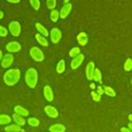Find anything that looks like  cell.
<instances>
[{
  "mask_svg": "<svg viewBox=\"0 0 132 132\" xmlns=\"http://www.w3.org/2000/svg\"><path fill=\"white\" fill-rule=\"evenodd\" d=\"M21 78V70L18 68H10L3 74V81L6 86L12 87L19 82Z\"/></svg>",
  "mask_w": 132,
  "mask_h": 132,
  "instance_id": "6da1fadb",
  "label": "cell"
},
{
  "mask_svg": "<svg viewBox=\"0 0 132 132\" xmlns=\"http://www.w3.org/2000/svg\"><path fill=\"white\" fill-rule=\"evenodd\" d=\"M37 81H38V73L36 69L32 67L27 69L25 73V82L27 84V86L31 89H34L37 85Z\"/></svg>",
  "mask_w": 132,
  "mask_h": 132,
  "instance_id": "7a4b0ae2",
  "label": "cell"
},
{
  "mask_svg": "<svg viewBox=\"0 0 132 132\" xmlns=\"http://www.w3.org/2000/svg\"><path fill=\"white\" fill-rule=\"evenodd\" d=\"M29 54H30V57L35 62H42L44 60V54L38 46H32L29 51Z\"/></svg>",
  "mask_w": 132,
  "mask_h": 132,
  "instance_id": "3957f363",
  "label": "cell"
},
{
  "mask_svg": "<svg viewBox=\"0 0 132 132\" xmlns=\"http://www.w3.org/2000/svg\"><path fill=\"white\" fill-rule=\"evenodd\" d=\"M21 31H22V27H21V24L18 21H11L8 24V32L12 36L18 37L21 34Z\"/></svg>",
  "mask_w": 132,
  "mask_h": 132,
  "instance_id": "277c9868",
  "label": "cell"
},
{
  "mask_svg": "<svg viewBox=\"0 0 132 132\" xmlns=\"http://www.w3.org/2000/svg\"><path fill=\"white\" fill-rule=\"evenodd\" d=\"M5 48H6V51H7L9 54H13V53H19V52L21 51L22 46H21L20 42L15 41V40H11V41H9V42L5 45Z\"/></svg>",
  "mask_w": 132,
  "mask_h": 132,
  "instance_id": "5b68a950",
  "label": "cell"
},
{
  "mask_svg": "<svg viewBox=\"0 0 132 132\" xmlns=\"http://www.w3.org/2000/svg\"><path fill=\"white\" fill-rule=\"evenodd\" d=\"M50 37H51V41L53 43H58L61 40V38H62V32H61V30L58 29V28H56V27L53 28V29H51V31H50Z\"/></svg>",
  "mask_w": 132,
  "mask_h": 132,
  "instance_id": "8992f818",
  "label": "cell"
},
{
  "mask_svg": "<svg viewBox=\"0 0 132 132\" xmlns=\"http://www.w3.org/2000/svg\"><path fill=\"white\" fill-rule=\"evenodd\" d=\"M14 62V57L12 54L7 53L6 55H3V58L1 60V66L3 68H9Z\"/></svg>",
  "mask_w": 132,
  "mask_h": 132,
  "instance_id": "52a82bcc",
  "label": "cell"
},
{
  "mask_svg": "<svg viewBox=\"0 0 132 132\" xmlns=\"http://www.w3.org/2000/svg\"><path fill=\"white\" fill-rule=\"evenodd\" d=\"M84 60H85V56H84V54H79L78 56L74 57V58L72 59L71 63H70V67H71V69H77V68L82 64Z\"/></svg>",
  "mask_w": 132,
  "mask_h": 132,
  "instance_id": "ba28073f",
  "label": "cell"
},
{
  "mask_svg": "<svg viewBox=\"0 0 132 132\" xmlns=\"http://www.w3.org/2000/svg\"><path fill=\"white\" fill-rule=\"evenodd\" d=\"M71 9H72V4L71 3H65L62 7H61V9H60V18L61 19H66L68 15H69V13H70V11H71Z\"/></svg>",
  "mask_w": 132,
  "mask_h": 132,
  "instance_id": "9c48e42d",
  "label": "cell"
},
{
  "mask_svg": "<svg viewBox=\"0 0 132 132\" xmlns=\"http://www.w3.org/2000/svg\"><path fill=\"white\" fill-rule=\"evenodd\" d=\"M44 112L51 119H56L59 116V112H58L57 108L54 107V106H52V105H45L44 106Z\"/></svg>",
  "mask_w": 132,
  "mask_h": 132,
  "instance_id": "30bf717a",
  "label": "cell"
},
{
  "mask_svg": "<svg viewBox=\"0 0 132 132\" xmlns=\"http://www.w3.org/2000/svg\"><path fill=\"white\" fill-rule=\"evenodd\" d=\"M43 96H44L46 101H48V102L54 101V97H55L54 92H53V89L50 86H44L43 87Z\"/></svg>",
  "mask_w": 132,
  "mask_h": 132,
  "instance_id": "8fae6325",
  "label": "cell"
},
{
  "mask_svg": "<svg viewBox=\"0 0 132 132\" xmlns=\"http://www.w3.org/2000/svg\"><path fill=\"white\" fill-rule=\"evenodd\" d=\"M95 71V64L94 62H89L86 66V76L89 80H93V74Z\"/></svg>",
  "mask_w": 132,
  "mask_h": 132,
  "instance_id": "7c38bea8",
  "label": "cell"
},
{
  "mask_svg": "<svg viewBox=\"0 0 132 132\" xmlns=\"http://www.w3.org/2000/svg\"><path fill=\"white\" fill-rule=\"evenodd\" d=\"M76 40H77V43L81 46H85L88 41H89V37H88V34L86 32H79L76 36Z\"/></svg>",
  "mask_w": 132,
  "mask_h": 132,
  "instance_id": "4fadbf2b",
  "label": "cell"
},
{
  "mask_svg": "<svg viewBox=\"0 0 132 132\" xmlns=\"http://www.w3.org/2000/svg\"><path fill=\"white\" fill-rule=\"evenodd\" d=\"M12 121L14 122V124H16L20 127L25 126L26 123H27V121L25 120V118L22 117V116H20V114H18V113H13L12 114Z\"/></svg>",
  "mask_w": 132,
  "mask_h": 132,
  "instance_id": "5bb4252c",
  "label": "cell"
},
{
  "mask_svg": "<svg viewBox=\"0 0 132 132\" xmlns=\"http://www.w3.org/2000/svg\"><path fill=\"white\" fill-rule=\"evenodd\" d=\"M13 110H14V113H18V114H20V116H22V117H28L29 116V110L27 109V108H25V107H23V106H21V105H15L14 107H13Z\"/></svg>",
  "mask_w": 132,
  "mask_h": 132,
  "instance_id": "9a60e30c",
  "label": "cell"
},
{
  "mask_svg": "<svg viewBox=\"0 0 132 132\" xmlns=\"http://www.w3.org/2000/svg\"><path fill=\"white\" fill-rule=\"evenodd\" d=\"M66 127L63 124H54L48 128V132H65Z\"/></svg>",
  "mask_w": 132,
  "mask_h": 132,
  "instance_id": "2e32d148",
  "label": "cell"
},
{
  "mask_svg": "<svg viewBox=\"0 0 132 132\" xmlns=\"http://www.w3.org/2000/svg\"><path fill=\"white\" fill-rule=\"evenodd\" d=\"M5 131L6 132H24V129L16 124H9L5 126Z\"/></svg>",
  "mask_w": 132,
  "mask_h": 132,
  "instance_id": "e0dca14e",
  "label": "cell"
},
{
  "mask_svg": "<svg viewBox=\"0 0 132 132\" xmlns=\"http://www.w3.org/2000/svg\"><path fill=\"white\" fill-rule=\"evenodd\" d=\"M35 28H36V30L38 31L39 34H41V35H43V36H45V37L50 35L48 30H47L43 25H41L40 23H36V24H35Z\"/></svg>",
  "mask_w": 132,
  "mask_h": 132,
  "instance_id": "ac0fdd59",
  "label": "cell"
},
{
  "mask_svg": "<svg viewBox=\"0 0 132 132\" xmlns=\"http://www.w3.org/2000/svg\"><path fill=\"white\" fill-rule=\"evenodd\" d=\"M35 38H36V41H37L41 46H47V45H48V41H47V39H46L45 36H43V35L37 33V34H35Z\"/></svg>",
  "mask_w": 132,
  "mask_h": 132,
  "instance_id": "d6986e66",
  "label": "cell"
},
{
  "mask_svg": "<svg viewBox=\"0 0 132 132\" xmlns=\"http://www.w3.org/2000/svg\"><path fill=\"white\" fill-rule=\"evenodd\" d=\"M12 121V118L8 114H5V113H1L0 114V125H5L7 126L8 124H10Z\"/></svg>",
  "mask_w": 132,
  "mask_h": 132,
  "instance_id": "ffe728a7",
  "label": "cell"
},
{
  "mask_svg": "<svg viewBox=\"0 0 132 132\" xmlns=\"http://www.w3.org/2000/svg\"><path fill=\"white\" fill-rule=\"evenodd\" d=\"M65 69H66V63H65V61H64V60H60V61L58 62V64H57L56 71H57L59 74H62V73H64Z\"/></svg>",
  "mask_w": 132,
  "mask_h": 132,
  "instance_id": "44dd1931",
  "label": "cell"
},
{
  "mask_svg": "<svg viewBox=\"0 0 132 132\" xmlns=\"http://www.w3.org/2000/svg\"><path fill=\"white\" fill-rule=\"evenodd\" d=\"M50 19H51V21L54 22V23L58 22V20L60 19V12H59L57 9H53V10H51Z\"/></svg>",
  "mask_w": 132,
  "mask_h": 132,
  "instance_id": "7402d4cb",
  "label": "cell"
},
{
  "mask_svg": "<svg viewBox=\"0 0 132 132\" xmlns=\"http://www.w3.org/2000/svg\"><path fill=\"white\" fill-rule=\"evenodd\" d=\"M27 124H28L29 126H31V127H38L39 124H40V122H39V120H38L37 118L31 117V118H29V119L27 120Z\"/></svg>",
  "mask_w": 132,
  "mask_h": 132,
  "instance_id": "603a6c76",
  "label": "cell"
},
{
  "mask_svg": "<svg viewBox=\"0 0 132 132\" xmlns=\"http://www.w3.org/2000/svg\"><path fill=\"white\" fill-rule=\"evenodd\" d=\"M93 80L96 82H101V80H102V74L98 68H95V71L93 74Z\"/></svg>",
  "mask_w": 132,
  "mask_h": 132,
  "instance_id": "cb8c5ba5",
  "label": "cell"
},
{
  "mask_svg": "<svg viewBox=\"0 0 132 132\" xmlns=\"http://www.w3.org/2000/svg\"><path fill=\"white\" fill-rule=\"evenodd\" d=\"M103 90H104V94H106L107 96H110V97H114L116 96V91L111 87L104 86L103 87Z\"/></svg>",
  "mask_w": 132,
  "mask_h": 132,
  "instance_id": "d4e9b609",
  "label": "cell"
},
{
  "mask_svg": "<svg viewBox=\"0 0 132 132\" xmlns=\"http://www.w3.org/2000/svg\"><path fill=\"white\" fill-rule=\"evenodd\" d=\"M79 54H81L80 53V48L78 47V46H74V47H72L70 51H69V56L73 59L74 57H76V56H78Z\"/></svg>",
  "mask_w": 132,
  "mask_h": 132,
  "instance_id": "484cf974",
  "label": "cell"
},
{
  "mask_svg": "<svg viewBox=\"0 0 132 132\" xmlns=\"http://www.w3.org/2000/svg\"><path fill=\"white\" fill-rule=\"evenodd\" d=\"M124 70L125 71H131L132 70V59L127 58L124 63Z\"/></svg>",
  "mask_w": 132,
  "mask_h": 132,
  "instance_id": "4316f807",
  "label": "cell"
},
{
  "mask_svg": "<svg viewBox=\"0 0 132 132\" xmlns=\"http://www.w3.org/2000/svg\"><path fill=\"white\" fill-rule=\"evenodd\" d=\"M45 4H46V7L48 9L53 10V9H55V7L57 5V0H46Z\"/></svg>",
  "mask_w": 132,
  "mask_h": 132,
  "instance_id": "83f0119b",
  "label": "cell"
},
{
  "mask_svg": "<svg viewBox=\"0 0 132 132\" xmlns=\"http://www.w3.org/2000/svg\"><path fill=\"white\" fill-rule=\"evenodd\" d=\"M29 2L33 9L38 10L40 8V0H29Z\"/></svg>",
  "mask_w": 132,
  "mask_h": 132,
  "instance_id": "f1b7e54d",
  "label": "cell"
},
{
  "mask_svg": "<svg viewBox=\"0 0 132 132\" xmlns=\"http://www.w3.org/2000/svg\"><path fill=\"white\" fill-rule=\"evenodd\" d=\"M91 96H92V99H93L95 102H99V101L101 100V95H99L97 92L92 91V92H91Z\"/></svg>",
  "mask_w": 132,
  "mask_h": 132,
  "instance_id": "f546056e",
  "label": "cell"
},
{
  "mask_svg": "<svg viewBox=\"0 0 132 132\" xmlns=\"http://www.w3.org/2000/svg\"><path fill=\"white\" fill-rule=\"evenodd\" d=\"M7 34H8V29L0 25V37H6Z\"/></svg>",
  "mask_w": 132,
  "mask_h": 132,
  "instance_id": "4dcf8cb0",
  "label": "cell"
},
{
  "mask_svg": "<svg viewBox=\"0 0 132 132\" xmlns=\"http://www.w3.org/2000/svg\"><path fill=\"white\" fill-rule=\"evenodd\" d=\"M97 93H98L99 95H102V94H104V90H103V87L99 86V87L97 88Z\"/></svg>",
  "mask_w": 132,
  "mask_h": 132,
  "instance_id": "1f68e13d",
  "label": "cell"
},
{
  "mask_svg": "<svg viewBox=\"0 0 132 132\" xmlns=\"http://www.w3.org/2000/svg\"><path fill=\"white\" fill-rule=\"evenodd\" d=\"M121 132H132L128 127H122L121 128Z\"/></svg>",
  "mask_w": 132,
  "mask_h": 132,
  "instance_id": "d6a6232c",
  "label": "cell"
},
{
  "mask_svg": "<svg viewBox=\"0 0 132 132\" xmlns=\"http://www.w3.org/2000/svg\"><path fill=\"white\" fill-rule=\"evenodd\" d=\"M7 2H9V3H13V4H16V3H19L21 0H6Z\"/></svg>",
  "mask_w": 132,
  "mask_h": 132,
  "instance_id": "836d02e7",
  "label": "cell"
},
{
  "mask_svg": "<svg viewBox=\"0 0 132 132\" xmlns=\"http://www.w3.org/2000/svg\"><path fill=\"white\" fill-rule=\"evenodd\" d=\"M90 88H91L92 90H94V89L96 88V86H95V84H94V82H91V84H90Z\"/></svg>",
  "mask_w": 132,
  "mask_h": 132,
  "instance_id": "e575fe53",
  "label": "cell"
},
{
  "mask_svg": "<svg viewBox=\"0 0 132 132\" xmlns=\"http://www.w3.org/2000/svg\"><path fill=\"white\" fill-rule=\"evenodd\" d=\"M3 18H4V13H3L2 10H0V20H2Z\"/></svg>",
  "mask_w": 132,
  "mask_h": 132,
  "instance_id": "d590c367",
  "label": "cell"
},
{
  "mask_svg": "<svg viewBox=\"0 0 132 132\" xmlns=\"http://www.w3.org/2000/svg\"><path fill=\"white\" fill-rule=\"evenodd\" d=\"M128 128H129V129H130V130L132 131V123H131V122H130V123L128 124Z\"/></svg>",
  "mask_w": 132,
  "mask_h": 132,
  "instance_id": "8d00e7d4",
  "label": "cell"
},
{
  "mask_svg": "<svg viewBox=\"0 0 132 132\" xmlns=\"http://www.w3.org/2000/svg\"><path fill=\"white\" fill-rule=\"evenodd\" d=\"M2 58H3V53H2V51L0 50V62H1V60H2Z\"/></svg>",
  "mask_w": 132,
  "mask_h": 132,
  "instance_id": "74e56055",
  "label": "cell"
},
{
  "mask_svg": "<svg viewBox=\"0 0 132 132\" xmlns=\"http://www.w3.org/2000/svg\"><path fill=\"white\" fill-rule=\"evenodd\" d=\"M128 119H129V121H130V122H131V123H132V113H131V114H129V116H128Z\"/></svg>",
  "mask_w": 132,
  "mask_h": 132,
  "instance_id": "f35d334b",
  "label": "cell"
},
{
  "mask_svg": "<svg viewBox=\"0 0 132 132\" xmlns=\"http://www.w3.org/2000/svg\"><path fill=\"white\" fill-rule=\"evenodd\" d=\"M64 1V3H68L69 2V0H63Z\"/></svg>",
  "mask_w": 132,
  "mask_h": 132,
  "instance_id": "ab89813d",
  "label": "cell"
},
{
  "mask_svg": "<svg viewBox=\"0 0 132 132\" xmlns=\"http://www.w3.org/2000/svg\"><path fill=\"white\" fill-rule=\"evenodd\" d=\"M131 85H132V78H131Z\"/></svg>",
  "mask_w": 132,
  "mask_h": 132,
  "instance_id": "60d3db41",
  "label": "cell"
}]
</instances>
